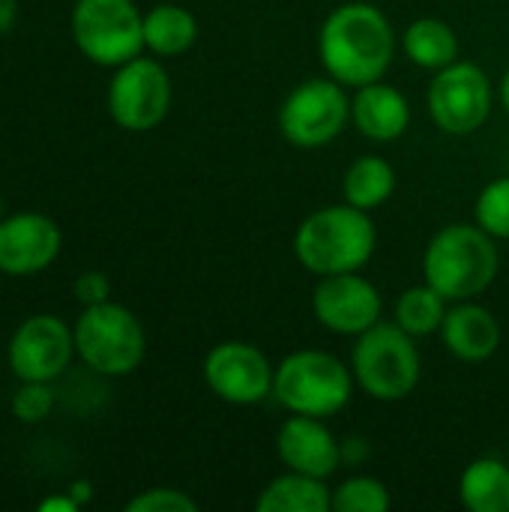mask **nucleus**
I'll return each mask as SVG.
<instances>
[{"mask_svg": "<svg viewBox=\"0 0 509 512\" xmlns=\"http://www.w3.org/2000/svg\"><path fill=\"white\" fill-rule=\"evenodd\" d=\"M39 510L42 512H75L78 510V501L66 492V495H54V498H45L42 504H39Z\"/></svg>", "mask_w": 509, "mask_h": 512, "instance_id": "obj_29", "label": "nucleus"}, {"mask_svg": "<svg viewBox=\"0 0 509 512\" xmlns=\"http://www.w3.org/2000/svg\"><path fill=\"white\" fill-rule=\"evenodd\" d=\"M375 246L378 231L369 210L348 201L309 213L294 234V255L315 276L363 270L375 255Z\"/></svg>", "mask_w": 509, "mask_h": 512, "instance_id": "obj_2", "label": "nucleus"}, {"mask_svg": "<svg viewBox=\"0 0 509 512\" xmlns=\"http://www.w3.org/2000/svg\"><path fill=\"white\" fill-rule=\"evenodd\" d=\"M15 6L18 0H0V30H9L15 21Z\"/></svg>", "mask_w": 509, "mask_h": 512, "instance_id": "obj_30", "label": "nucleus"}, {"mask_svg": "<svg viewBox=\"0 0 509 512\" xmlns=\"http://www.w3.org/2000/svg\"><path fill=\"white\" fill-rule=\"evenodd\" d=\"M126 512H198V501L180 489H147L126 504Z\"/></svg>", "mask_w": 509, "mask_h": 512, "instance_id": "obj_27", "label": "nucleus"}, {"mask_svg": "<svg viewBox=\"0 0 509 512\" xmlns=\"http://www.w3.org/2000/svg\"><path fill=\"white\" fill-rule=\"evenodd\" d=\"M393 189H396V171L381 156H360V159H354L351 168L345 171V180H342L345 201L360 207V210H369V213L375 207L387 204Z\"/></svg>", "mask_w": 509, "mask_h": 512, "instance_id": "obj_22", "label": "nucleus"}, {"mask_svg": "<svg viewBox=\"0 0 509 512\" xmlns=\"http://www.w3.org/2000/svg\"><path fill=\"white\" fill-rule=\"evenodd\" d=\"M54 408V393L45 381H21L18 393L12 396V414L21 423H42Z\"/></svg>", "mask_w": 509, "mask_h": 512, "instance_id": "obj_26", "label": "nucleus"}, {"mask_svg": "<svg viewBox=\"0 0 509 512\" xmlns=\"http://www.w3.org/2000/svg\"><path fill=\"white\" fill-rule=\"evenodd\" d=\"M501 267L495 237L474 225H444L426 246L423 282L441 297L459 303L483 294Z\"/></svg>", "mask_w": 509, "mask_h": 512, "instance_id": "obj_3", "label": "nucleus"}, {"mask_svg": "<svg viewBox=\"0 0 509 512\" xmlns=\"http://www.w3.org/2000/svg\"><path fill=\"white\" fill-rule=\"evenodd\" d=\"M276 366L252 342H219L204 360V381L228 405H258L273 393Z\"/></svg>", "mask_w": 509, "mask_h": 512, "instance_id": "obj_11", "label": "nucleus"}, {"mask_svg": "<svg viewBox=\"0 0 509 512\" xmlns=\"http://www.w3.org/2000/svg\"><path fill=\"white\" fill-rule=\"evenodd\" d=\"M402 48L417 66L432 72L459 60V36L441 18H417L414 24H408V30L402 33Z\"/></svg>", "mask_w": 509, "mask_h": 512, "instance_id": "obj_21", "label": "nucleus"}, {"mask_svg": "<svg viewBox=\"0 0 509 512\" xmlns=\"http://www.w3.org/2000/svg\"><path fill=\"white\" fill-rule=\"evenodd\" d=\"M351 120V99L336 78H309L297 84L279 108V132L288 144L312 150L342 135Z\"/></svg>", "mask_w": 509, "mask_h": 512, "instance_id": "obj_8", "label": "nucleus"}, {"mask_svg": "<svg viewBox=\"0 0 509 512\" xmlns=\"http://www.w3.org/2000/svg\"><path fill=\"white\" fill-rule=\"evenodd\" d=\"M72 333L75 354L87 363V369L108 378L135 372L147 354V336L138 315L111 300L84 306Z\"/></svg>", "mask_w": 509, "mask_h": 512, "instance_id": "obj_6", "label": "nucleus"}, {"mask_svg": "<svg viewBox=\"0 0 509 512\" xmlns=\"http://www.w3.org/2000/svg\"><path fill=\"white\" fill-rule=\"evenodd\" d=\"M69 495L78 501V507L84 504V501H90V483H75L72 489H69Z\"/></svg>", "mask_w": 509, "mask_h": 512, "instance_id": "obj_31", "label": "nucleus"}, {"mask_svg": "<svg viewBox=\"0 0 509 512\" xmlns=\"http://www.w3.org/2000/svg\"><path fill=\"white\" fill-rule=\"evenodd\" d=\"M0 213H3V201H0Z\"/></svg>", "mask_w": 509, "mask_h": 512, "instance_id": "obj_33", "label": "nucleus"}, {"mask_svg": "<svg viewBox=\"0 0 509 512\" xmlns=\"http://www.w3.org/2000/svg\"><path fill=\"white\" fill-rule=\"evenodd\" d=\"M492 99L489 75L468 60L438 69L426 96L435 126L447 135H471L483 129L492 114Z\"/></svg>", "mask_w": 509, "mask_h": 512, "instance_id": "obj_10", "label": "nucleus"}, {"mask_svg": "<svg viewBox=\"0 0 509 512\" xmlns=\"http://www.w3.org/2000/svg\"><path fill=\"white\" fill-rule=\"evenodd\" d=\"M198 39V21L177 3H159L144 15V48L159 57L186 54Z\"/></svg>", "mask_w": 509, "mask_h": 512, "instance_id": "obj_20", "label": "nucleus"}, {"mask_svg": "<svg viewBox=\"0 0 509 512\" xmlns=\"http://www.w3.org/2000/svg\"><path fill=\"white\" fill-rule=\"evenodd\" d=\"M474 219L495 240H509V177L492 180L480 192L474 204Z\"/></svg>", "mask_w": 509, "mask_h": 512, "instance_id": "obj_25", "label": "nucleus"}, {"mask_svg": "<svg viewBox=\"0 0 509 512\" xmlns=\"http://www.w3.org/2000/svg\"><path fill=\"white\" fill-rule=\"evenodd\" d=\"M507 462H509V447H507Z\"/></svg>", "mask_w": 509, "mask_h": 512, "instance_id": "obj_34", "label": "nucleus"}, {"mask_svg": "<svg viewBox=\"0 0 509 512\" xmlns=\"http://www.w3.org/2000/svg\"><path fill=\"white\" fill-rule=\"evenodd\" d=\"M276 453L288 471L309 477H333L342 465V447L336 435L321 423V417L294 414L282 423L276 435Z\"/></svg>", "mask_w": 509, "mask_h": 512, "instance_id": "obj_15", "label": "nucleus"}, {"mask_svg": "<svg viewBox=\"0 0 509 512\" xmlns=\"http://www.w3.org/2000/svg\"><path fill=\"white\" fill-rule=\"evenodd\" d=\"M501 102H504V108H507L509 114V69L504 72V81H501Z\"/></svg>", "mask_w": 509, "mask_h": 512, "instance_id": "obj_32", "label": "nucleus"}, {"mask_svg": "<svg viewBox=\"0 0 509 512\" xmlns=\"http://www.w3.org/2000/svg\"><path fill=\"white\" fill-rule=\"evenodd\" d=\"M75 297L81 306H96V303H105L111 300V282L105 273L99 270H87L75 279Z\"/></svg>", "mask_w": 509, "mask_h": 512, "instance_id": "obj_28", "label": "nucleus"}, {"mask_svg": "<svg viewBox=\"0 0 509 512\" xmlns=\"http://www.w3.org/2000/svg\"><path fill=\"white\" fill-rule=\"evenodd\" d=\"M171 108V78L159 60L132 57L108 84V114L126 132L156 129Z\"/></svg>", "mask_w": 509, "mask_h": 512, "instance_id": "obj_9", "label": "nucleus"}, {"mask_svg": "<svg viewBox=\"0 0 509 512\" xmlns=\"http://www.w3.org/2000/svg\"><path fill=\"white\" fill-rule=\"evenodd\" d=\"M354 372L327 351H294L288 354L273 375V396L291 414L306 417H333L354 396Z\"/></svg>", "mask_w": 509, "mask_h": 512, "instance_id": "obj_5", "label": "nucleus"}, {"mask_svg": "<svg viewBox=\"0 0 509 512\" xmlns=\"http://www.w3.org/2000/svg\"><path fill=\"white\" fill-rule=\"evenodd\" d=\"M75 354V333L57 315L27 318L9 342V369L18 381H45L63 375Z\"/></svg>", "mask_w": 509, "mask_h": 512, "instance_id": "obj_13", "label": "nucleus"}, {"mask_svg": "<svg viewBox=\"0 0 509 512\" xmlns=\"http://www.w3.org/2000/svg\"><path fill=\"white\" fill-rule=\"evenodd\" d=\"M447 318V297H441L432 285H414L408 291L399 294L396 300V324L417 336H432L435 330H441Z\"/></svg>", "mask_w": 509, "mask_h": 512, "instance_id": "obj_23", "label": "nucleus"}, {"mask_svg": "<svg viewBox=\"0 0 509 512\" xmlns=\"http://www.w3.org/2000/svg\"><path fill=\"white\" fill-rule=\"evenodd\" d=\"M381 294L378 288L354 273H336V276H318V285L312 291V312L330 333L339 336H360L369 327L381 321Z\"/></svg>", "mask_w": 509, "mask_h": 512, "instance_id": "obj_12", "label": "nucleus"}, {"mask_svg": "<svg viewBox=\"0 0 509 512\" xmlns=\"http://www.w3.org/2000/svg\"><path fill=\"white\" fill-rule=\"evenodd\" d=\"M390 507V492L378 477H348L333 489L336 512H384Z\"/></svg>", "mask_w": 509, "mask_h": 512, "instance_id": "obj_24", "label": "nucleus"}, {"mask_svg": "<svg viewBox=\"0 0 509 512\" xmlns=\"http://www.w3.org/2000/svg\"><path fill=\"white\" fill-rule=\"evenodd\" d=\"M318 54L330 78L345 87H363L387 75L396 54V33L375 3H342L321 24Z\"/></svg>", "mask_w": 509, "mask_h": 512, "instance_id": "obj_1", "label": "nucleus"}, {"mask_svg": "<svg viewBox=\"0 0 509 512\" xmlns=\"http://www.w3.org/2000/svg\"><path fill=\"white\" fill-rule=\"evenodd\" d=\"M72 36L87 60L117 69L141 54L144 15L135 0H75Z\"/></svg>", "mask_w": 509, "mask_h": 512, "instance_id": "obj_7", "label": "nucleus"}, {"mask_svg": "<svg viewBox=\"0 0 509 512\" xmlns=\"http://www.w3.org/2000/svg\"><path fill=\"white\" fill-rule=\"evenodd\" d=\"M63 237L54 219L42 213H15L0 219V273L36 276L54 264Z\"/></svg>", "mask_w": 509, "mask_h": 512, "instance_id": "obj_14", "label": "nucleus"}, {"mask_svg": "<svg viewBox=\"0 0 509 512\" xmlns=\"http://www.w3.org/2000/svg\"><path fill=\"white\" fill-rule=\"evenodd\" d=\"M258 512H330L333 489L321 477L288 471L267 483L255 501Z\"/></svg>", "mask_w": 509, "mask_h": 512, "instance_id": "obj_18", "label": "nucleus"}, {"mask_svg": "<svg viewBox=\"0 0 509 512\" xmlns=\"http://www.w3.org/2000/svg\"><path fill=\"white\" fill-rule=\"evenodd\" d=\"M459 498L471 512H509V462L477 459L462 471Z\"/></svg>", "mask_w": 509, "mask_h": 512, "instance_id": "obj_19", "label": "nucleus"}, {"mask_svg": "<svg viewBox=\"0 0 509 512\" xmlns=\"http://www.w3.org/2000/svg\"><path fill=\"white\" fill-rule=\"evenodd\" d=\"M351 120L369 141H396L411 123V105L402 90L384 81L357 87L351 99Z\"/></svg>", "mask_w": 509, "mask_h": 512, "instance_id": "obj_17", "label": "nucleus"}, {"mask_svg": "<svg viewBox=\"0 0 509 512\" xmlns=\"http://www.w3.org/2000/svg\"><path fill=\"white\" fill-rule=\"evenodd\" d=\"M441 339L447 351L462 363H483L501 348V324L486 306L474 300H459L453 309H447Z\"/></svg>", "mask_w": 509, "mask_h": 512, "instance_id": "obj_16", "label": "nucleus"}, {"mask_svg": "<svg viewBox=\"0 0 509 512\" xmlns=\"http://www.w3.org/2000/svg\"><path fill=\"white\" fill-rule=\"evenodd\" d=\"M351 372L366 396L378 402H402L417 390L423 360L411 333H405L396 321H378L357 336L351 351Z\"/></svg>", "mask_w": 509, "mask_h": 512, "instance_id": "obj_4", "label": "nucleus"}]
</instances>
